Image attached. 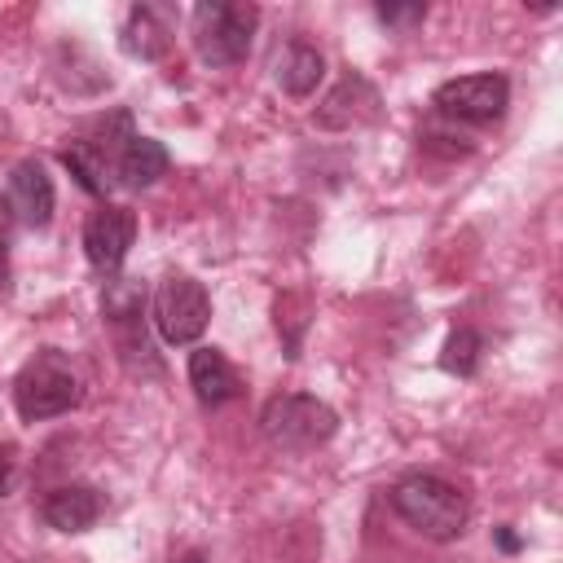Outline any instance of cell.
Here are the masks:
<instances>
[{"label": "cell", "instance_id": "obj_1", "mask_svg": "<svg viewBox=\"0 0 563 563\" xmlns=\"http://www.w3.org/2000/svg\"><path fill=\"white\" fill-rule=\"evenodd\" d=\"M391 510L427 541H457L466 532V519H471V501L457 484L431 475V471H409L391 484L387 493Z\"/></svg>", "mask_w": 563, "mask_h": 563}, {"label": "cell", "instance_id": "obj_2", "mask_svg": "<svg viewBox=\"0 0 563 563\" xmlns=\"http://www.w3.org/2000/svg\"><path fill=\"white\" fill-rule=\"evenodd\" d=\"M84 400V374L79 365L57 352V347H40L13 378V409L22 422H48L70 413Z\"/></svg>", "mask_w": 563, "mask_h": 563}, {"label": "cell", "instance_id": "obj_3", "mask_svg": "<svg viewBox=\"0 0 563 563\" xmlns=\"http://www.w3.org/2000/svg\"><path fill=\"white\" fill-rule=\"evenodd\" d=\"M260 431H264V440H268L273 449L308 453V449H321L325 440H334L339 413H334L321 396L282 391V396L264 400V409H260Z\"/></svg>", "mask_w": 563, "mask_h": 563}, {"label": "cell", "instance_id": "obj_4", "mask_svg": "<svg viewBox=\"0 0 563 563\" xmlns=\"http://www.w3.org/2000/svg\"><path fill=\"white\" fill-rule=\"evenodd\" d=\"M260 26L255 4L233 0H202L194 4V53L202 66H238L251 53Z\"/></svg>", "mask_w": 563, "mask_h": 563}, {"label": "cell", "instance_id": "obj_5", "mask_svg": "<svg viewBox=\"0 0 563 563\" xmlns=\"http://www.w3.org/2000/svg\"><path fill=\"white\" fill-rule=\"evenodd\" d=\"M211 321V295L189 273H167L154 290V330L172 347H189L202 339Z\"/></svg>", "mask_w": 563, "mask_h": 563}, {"label": "cell", "instance_id": "obj_6", "mask_svg": "<svg viewBox=\"0 0 563 563\" xmlns=\"http://www.w3.org/2000/svg\"><path fill=\"white\" fill-rule=\"evenodd\" d=\"M431 106L449 123H497L506 114V106H510V79L497 75V70L457 75V79L435 88Z\"/></svg>", "mask_w": 563, "mask_h": 563}, {"label": "cell", "instance_id": "obj_7", "mask_svg": "<svg viewBox=\"0 0 563 563\" xmlns=\"http://www.w3.org/2000/svg\"><path fill=\"white\" fill-rule=\"evenodd\" d=\"M136 242V216L119 202H97L84 220V255L101 277H119L128 251Z\"/></svg>", "mask_w": 563, "mask_h": 563}, {"label": "cell", "instance_id": "obj_8", "mask_svg": "<svg viewBox=\"0 0 563 563\" xmlns=\"http://www.w3.org/2000/svg\"><path fill=\"white\" fill-rule=\"evenodd\" d=\"M378 119H383V92L365 75H356V70H347L321 97V106L312 110V123L321 132H356V128H369Z\"/></svg>", "mask_w": 563, "mask_h": 563}, {"label": "cell", "instance_id": "obj_9", "mask_svg": "<svg viewBox=\"0 0 563 563\" xmlns=\"http://www.w3.org/2000/svg\"><path fill=\"white\" fill-rule=\"evenodd\" d=\"M9 207H13V220H22L26 229H44L53 220V207H57V189H53V176L40 158H22L13 172H9Z\"/></svg>", "mask_w": 563, "mask_h": 563}, {"label": "cell", "instance_id": "obj_10", "mask_svg": "<svg viewBox=\"0 0 563 563\" xmlns=\"http://www.w3.org/2000/svg\"><path fill=\"white\" fill-rule=\"evenodd\" d=\"M106 510V497L92 484H62L40 501V515L57 532H88Z\"/></svg>", "mask_w": 563, "mask_h": 563}, {"label": "cell", "instance_id": "obj_11", "mask_svg": "<svg viewBox=\"0 0 563 563\" xmlns=\"http://www.w3.org/2000/svg\"><path fill=\"white\" fill-rule=\"evenodd\" d=\"M189 387L207 409H220L238 396V369L229 365V356L220 347H194L189 352Z\"/></svg>", "mask_w": 563, "mask_h": 563}, {"label": "cell", "instance_id": "obj_12", "mask_svg": "<svg viewBox=\"0 0 563 563\" xmlns=\"http://www.w3.org/2000/svg\"><path fill=\"white\" fill-rule=\"evenodd\" d=\"M119 44L128 57H141V62H158L167 48H172V26L167 18L154 9V4H132L128 9V22L119 31Z\"/></svg>", "mask_w": 563, "mask_h": 563}, {"label": "cell", "instance_id": "obj_13", "mask_svg": "<svg viewBox=\"0 0 563 563\" xmlns=\"http://www.w3.org/2000/svg\"><path fill=\"white\" fill-rule=\"evenodd\" d=\"M273 79H277L282 92H290V97H312L317 84L325 79V57H321L312 44L290 40V44L277 53V62H273Z\"/></svg>", "mask_w": 563, "mask_h": 563}, {"label": "cell", "instance_id": "obj_14", "mask_svg": "<svg viewBox=\"0 0 563 563\" xmlns=\"http://www.w3.org/2000/svg\"><path fill=\"white\" fill-rule=\"evenodd\" d=\"M167 145L163 141H154V136H132L123 150H119V158H114V180L123 185V189H150L163 172H167Z\"/></svg>", "mask_w": 563, "mask_h": 563}, {"label": "cell", "instance_id": "obj_15", "mask_svg": "<svg viewBox=\"0 0 563 563\" xmlns=\"http://www.w3.org/2000/svg\"><path fill=\"white\" fill-rule=\"evenodd\" d=\"M57 158H62V167L79 180V189H88V194H97V198L106 202V189H110L114 180H110V172L101 167V158H97L79 136H70V141L62 145V154H57Z\"/></svg>", "mask_w": 563, "mask_h": 563}, {"label": "cell", "instance_id": "obj_16", "mask_svg": "<svg viewBox=\"0 0 563 563\" xmlns=\"http://www.w3.org/2000/svg\"><path fill=\"white\" fill-rule=\"evenodd\" d=\"M101 317L110 325L119 321H141L145 317V286L136 277H110L101 290Z\"/></svg>", "mask_w": 563, "mask_h": 563}, {"label": "cell", "instance_id": "obj_17", "mask_svg": "<svg viewBox=\"0 0 563 563\" xmlns=\"http://www.w3.org/2000/svg\"><path fill=\"white\" fill-rule=\"evenodd\" d=\"M479 347H484V339L475 334V330H453L449 339H444V352H440V365L449 369V374H457V378H471L475 369H479Z\"/></svg>", "mask_w": 563, "mask_h": 563}, {"label": "cell", "instance_id": "obj_18", "mask_svg": "<svg viewBox=\"0 0 563 563\" xmlns=\"http://www.w3.org/2000/svg\"><path fill=\"white\" fill-rule=\"evenodd\" d=\"M378 18L387 26H413L427 18V4H378Z\"/></svg>", "mask_w": 563, "mask_h": 563}, {"label": "cell", "instance_id": "obj_19", "mask_svg": "<svg viewBox=\"0 0 563 563\" xmlns=\"http://www.w3.org/2000/svg\"><path fill=\"white\" fill-rule=\"evenodd\" d=\"M13 488V453L0 444V497Z\"/></svg>", "mask_w": 563, "mask_h": 563}, {"label": "cell", "instance_id": "obj_20", "mask_svg": "<svg viewBox=\"0 0 563 563\" xmlns=\"http://www.w3.org/2000/svg\"><path fill=\"white\" fill-rule=\"evenodd\" d=\"M9 233H13V207H9V198L0 194V246L9 242Z\"/></svg>", "mask_w": 563, "mask_h": 563}, {"label": "cell", "instance_id": "obj_21", "mask_svg": "<svg viewBox=\"0 0 563 563\" xmlns=\"http://www.w3.org/2000/svg\"><path fill=\"white\" fill-rule=\"evenodd\" d=\"M497 545H501L506 554H515V550H519V537H515L510 528H497Z\"/></svg>", "mask_w": 563, "mask_h": 563}, {"label": "cell", "instance_id": "obj_22", "mask_svg": "<svg viewBox=\"0 0 563 563\" xmlns=\"http://www.w3.org/2000/svg\"><path fill=\"white\" fill-rule=\"evenodd\" d=\"M9 282H13V273H9V255H4V246H0V299L9 295Z\"/></svg>", "mask_w": 563, "mask_h": 563}, {"label": "cell", "instance_id": "obj_23", "mask_svg": "<svg viewBox=\"0 0 563 563\" xmlns=\"http://www.w3.org/2000/svg\"><path fill=\"white\" fill-rule=\"evenodd\" d=\"M172 563H202V554H198V550H189V554H180V559H172Z\"/></svg>", "mask_w": 563, "mask_h": 563}]
</instances>
